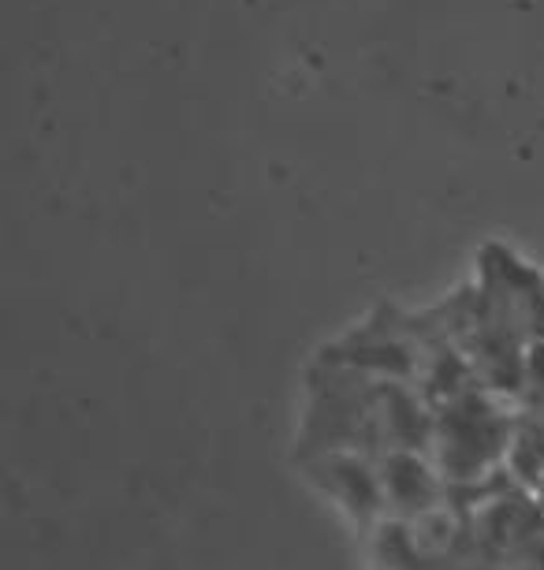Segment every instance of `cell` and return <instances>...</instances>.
<instances>
[{
	"label": "cell",
	"mask_w": 544,
	"mask_h": 570,
	"mask_svg": "<svg viewBox=\"0 0 544 570\" xmlns=\"http://www.w3.org/2000/svg\"><path fill=\"white\" fill-rule=\"evenodd\" d=\"M433 459L444 473L447 492L474 489L496 478L500 470H507L511 436H515V403L488 389H474L433 406Z\"/></svg>",
	"instance_id": "cell-1"
},
{
	"label": "cell",
	"mask_w": 544,
	"mask_h": 570,
	"mask_svg": "<svg viewBox=\"0 0 544 570\" xmlns=\"http://www.w3.org/2000/svg\"><path fill=\"white\" fill-rule=\"evenodd\" d=\"M309 462V478L325 497H333L336 508H344L350 519L366 530L388 522V497H384L380 462L366 451H303Z\"/></svg>",
	"instance_id": "cell-2"
}]
</instances>
